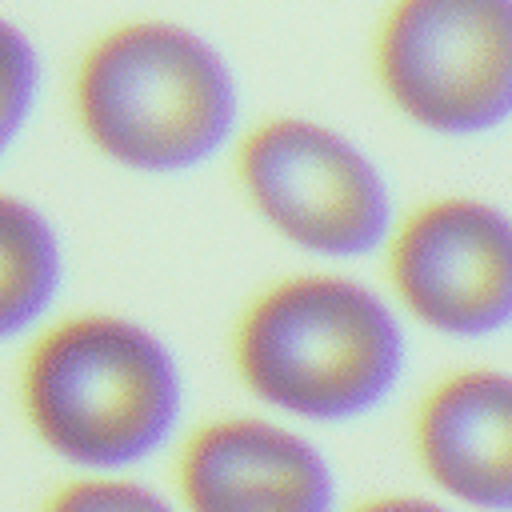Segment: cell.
<instances>
[{"label": "cell", "mask_w": 512, "mask_h": 512, "mask_svg": "<svg viewBox=\"0 0 512 512\" xmlns=\"http://www.w3.org/2000/svg\"><path fill=\"white\" fill-rule=\"evenodd\" d=\"M336 512H460V508H452L448 500H440L432 492H376L348 508L340 504Z\"/></svg>", "instance_id": "cell-12"}, {"label": "cell", "mask_w": 512, "mask_h": 512, "mask_svg": "<svg viewBox=\"0 0 512 512\" xmlns=\"http://www.w3.org/2000/svg\"><path fill=\"white\" fill-rule=\"evenodd\" d=\"M228 156L248 212L288 248L324 264L380 256L400 204L388 172L344 128L276 112L240 128Z\"/></svg>", "instance_id": "cell-4"}, {"label": "cell", "mask_w": 512, "mask_h": 512, "mask_svg": "<svg viewBox=\"0 0 512 512\" xmlns=\"http://www.w3.org/2000/svg\"><path fill=\"white\" fill-rule=\"evenodd\" d=\"M36 512H180L176 500L132 472H108V476H76L56 484Z\"/></svg>", "instance_id": "cell-11"}, {"label": "cell", "mask_w": 512, "mask_h": 512, "mask_svg": "<svg viewBox=\"0 0 512 512\" xmlns=\"http://www.w3.org/2000/svg\"><path fill=\"white\" fill-rule=\"evenodd\" d=\"M84 144L136 176H188L240 136V80L200 28L132 16L88 40L72 68Z\"/></svg>", "instance_id": "cell-3"}, {"label": "cell", "mask_w": 512, "mask_h": 512, "mask_svg": "<svg viewBox=\"0 0 512 512\" xmlns=\"http://www.w3.org/2000/svg\"><path fill=\"white\" fill-rule=\"evenodd\" d=\"M16 404L32 440L76 476L132 472L176 444L184 372L172 344L144 320L84 308L28 336Z\"/></svg>", "instance_id": "cell-1"}, {"label": "cell", "mask_w": 512, "mask_h": 512, "mask_svg": "<svg viewBox=\"0 0 512 512\" xmlns=\"http://www.w3.org/2000/svg\"><path fill=\"white\" fill-rule=\"evenodd\" d=\"M228 356L260 412L300 428H336L396 396L408 328L368 280L308 268L252 292L232 324Z\"/></svg>", "instance_id": "cell-2"}, {"label": "cell", "mask_w": 512, "mask_h": 512, "mask_svg": "<svg viewBox=\"0 0 512 512\" xmlns=\"http://www.w3.org/2000/svg\"><path fill=\"white\" fill-rule=\"evenodd\" d=\"M68 280V252L56 220L0 188V344L28 340L56 316Z\"/></svg>", "instance_id": "cell-9"}, {"label": "cell", "mask_w": 512, "mask_h": 512, "mask_svg": "<svg viewBox=\"0 0 512 512\" xmlns=\"http://www.w3.org/2000/svg\"><path fill=\"white\" fill-rule=\"evenodd\" d=\"M388 108L440 140H480L512 116V0H388L372 32Z\"/></svg>", "instance_id": "cell-5"}, {"label": "cell", "mask_w": 512, "mask_h": 512, "mask_svg": "<svg viewBox=\"0 0 512 512\" xmlns=\"http://www.w3.org/2000/svg\"><path fill=\"white\" fill-rule=\"evenodd\" d=\"M412 460L428 492L460 512L512 508V376L464 364L436 376L412 408Z\"/></svg>", "instance_id": "cell-8"}, {"label": "cell", "mask_w": 512, "mask_h": 512, "mask_svg": "<svg viewBox=\"0 0 512 512\" xmlns=\"http://www.w3.org/2000/svg\"><path fill=\"white\" fill-rule=\"evenodd\" d=\"M400 320L448 340H488L512 320V224L472 192H436L396 212L380 248Z\"/></svg>", "instance_id": "cell-6"}, {"label": "cell", "mask_w": 512, "mask_h": 512, "mask_svg": "<svg viewBox=\"0 0 512 512\" xmlns=\"http://www.w3.org/2000/svg\"><path fill=\"white\" fill-rule=\"evenodd\" d=\"M44 96V56L36 40L0 16V164L28 132Z\"/></svg>", "instance_id": "cell-10"}, {"label": "cell", "mask_w": 512, "mask_h": 512, "mask_svg": "<svg viewBox=\"0 0 512 512\" xmlns=\"http://www.w3.org/2000/svg\"><path fill=\"white\" fill-rule=\"evenodd\" d=\"M180 512H336L340 484L308 428L268 412H220L176 440Z\"/></svg>", "instance_id": "cell-7"}]
</instances>
